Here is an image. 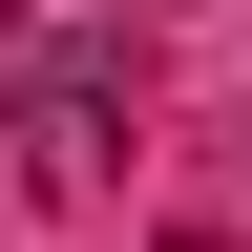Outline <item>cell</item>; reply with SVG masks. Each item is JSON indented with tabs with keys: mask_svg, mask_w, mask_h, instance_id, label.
<instances>
[{
	"mask_svg": "<svg viewBox=\"0 0 252 252\" xmlns=\"http://www.w3.org/2000/svg\"><path fill=\"white\" fill-rule=\"evenodd\" d=\"M0 105H21V168H42V189H105V168H126V63L0 42Z\"/></svg>",
	"mask_w": 252,
	"mask_h": 252,
	"instance_id": "6da1fadb",
	"label": "cell"
}]
</instances>
